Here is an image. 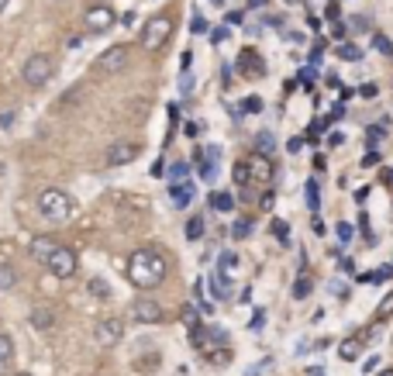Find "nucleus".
I'll return each mask as SVG.
<instances>
[{"mask_svg": "<svg viewBox=\"0 0 393 376\" xmlns=\"http://www.w3.org/2000/svg\"><path fill=\"white\" fill-rule=\"evenodd\" d=\"M104 3H107V0H104Z\"/></svg>", "mask_w": 393, "mask_h": 376, "instance_id": "52", "label": "nucleus"}, {"mask_svg": "<svg viewBox=\"0 0 393 376\" xmlns=\"http://www.w3.org/2000/svg\"><path fill=\"white\" fill-rule=\"evenodd\" d=\"M362 166H366V169L380 166V152H376V149H369V152H366V159H362Z\"/></svg>", "mask_w": 393, "mask_h": 376, "instance_id": "36", "label": "nucleus"}, {"mask_svg": "<svg viewBox=\"0 0 393 376\" xmlns=\"http://www.w3.org/2000/svg\"><path fill=\"white\" fill-rule=\"evenodd\" d=\"M218 269H221L228 280H231V276H235V269H238V259H235V252H221V263H218Z\"/></svg>", "mask_w": 393, "mask_h": 376, "instance_id": "26", "label": "nucleus"}, {"mask_svg": "<svg viewBox=\"0 0 393 376\" xmlns=\"http://www.w3.org/2000/svg\"><path fill=\"white\" fill-rule=\"evenodd\" d=\"M49 273L56 276V280H69V276H76V252L69 249V245H59L56 256L49 259Z\"/></svg>", "mask_w": 393, "mask_h": 376, "instance_id": "6", "label": "nucleus"}, {"mask_svg": "<svg viewBox=\"0 0 393 376\" xmlns=\"http://www.w3.org/2000/svg\"><path fill=\"white\" fill-rule=\"evenodd\" d=\"M211 208L221 211V215H228V211H235V197H231V194H211Z\"/></svg>", "mask_w": 393, "mask_h": 376, "instance_id": "22", "label": "nucleus"}, {"mask_svg": "<svg viewBox=\"0 0 393 376\" xmlns=\"http://www.w3.org/2000/svg\"><path fill=\"white\" fill-rule=\"evenodd\" d=\"M307 294H311V280L304 276V280H297V283H293V297H297V301H304Z\"/></svg>", "mask_w": 393, "mask_h": 376, "instance_id": "30", "label": "nucleus"}, {"mask_svg": "<svg viewBox=\"0 0 393 376\" xmlns=\"http://www.w3.org/2000/svg\"><path fill=\"white\" fill-rule=\"evenodd\" d=\"M338 59H345V62H359V59H362V49H359V45H352V42H341V45H338Z\"/></svg>", "mask_w": 393, "mask_h": 376, "instance_id": "24", "label": "nucleus"}, {"mask_svg": "<svg viewBox=\"0 0 393 376\" xmlns=\"http://www.w3.org/2000/svg\"><path fill=\"white\" fill-rule=\"evenodd\" d=\"M238 73H242V76H252V80H259V76L266 73V62H262V55L255 52V49H242V55H238Z\"/></svg>", "mask_w": 393, "mask_h": 376, "instance_id": "14", "label": "nucleus"}, {"mask_svg": "<svg viewBox=\"0 0 393 376\" xmlns=\"http://www.w3.org/2000/svg\"><path fill=\"white\" fill-rule=\"evenodd\" d=\"M166 269H169V263L159 249L142 245V249H135V252L128 256L124 276H128V283L138 287V290H156V287L166 280Z\"/></svg>", "mask_w": 393, "mask_h": 376, "instance_id": "1", "label": "nucleus"}, {"mask_svg": "<svg viewBox=\"0 0 393 376\" xmlns=\"http://www.w3.org/2000/svg\"><path fill=\"white\" fill-rule=\"evenodd\" d=\"M352 235H355V231H352V224H345V221H341V224H338V242H341V245H348V242H352Z\"/></svg>", "mask_w": 393, "mask_h": 376, "instance_id": "33", "label": "nucleus"}, {"mask_svg": "<svg viewBox=\"0 0 393 376\" xmlns=\"http://www.w3.org/2000/svg\"><path fill=\"white\" fill-rule=\"evenodd\" d=\"M114 10L111 3H97V7H90L87 10V28L94 31V35H101V31H107V28H114Z\"/></svg>", "mask_w": 393, "mask_h": 376, "instance_id": "8", "label": "nucleus"}, {"mask_svg": "<svg viewBox=\"0 0 393 376\" xmlns=\"http://www.w3.org/2000/svg\"><path fill=\"white\" fill-rule=\"evenodd\" d=\"M183 176H190V162H176V166H172V183L183 180Z\"/></svg>", "mask_w": 393, "mask_h": 376, "instance_id": "34", "label": "nucleus"}, {"mask_svg": "<svg viewBox=\"0 0 393 376\" xmlns=\"http://www.w3.org/2000/svg\"><path fill=\"white\" fill-rule=\"evenodd\" d=\"M3 7H7V0H0V10H3Z\"/></svg>", "mask_w": 393, "mask_h": 376, "instance_id": "49", "label": "nucleus"}, {"mask_svg": "<svg viewBox=\"0 0 393 376\" xmlns=\"http://www.w3.org/2000/svg\"><path fill=\"white\" fill-rule=\"evenodd\" d=\"M14 376H31V373H14Z\"/></svg>", "mask_w": 393, "mask_h": 376, "instance_id": "50", "label": "nucleus"}, {"mask_svg": "<svg viewBox=\"0 0 393 376\" xmlns=\"http://www.w3.org/2000/svg\"><path fill=\"white\" fill-rule=\"evenodd\" d=\"M273 231H276V238H280V242H286V224H283V221L273 224Z\"/></svg>", "mask_w": 393, "mask_h": 376, "instance_id": "44", "label": "nucleus"}, {"mask_svg": "<svg viewBox=\"0 0 393 376\" xmlns=\"http://www.w3.org/2000/svg\"><path fill=\"white\" fill-rule=\"evenodd\" d=\"M245 110H249V114H259V110H262V101H259V97H249V101H245Z\"/></svg>", "mask_w": 393, "mask_h": 376, "instance_id": "38", "label": "nucleus"}, {"mask_svg": "<svg viewBox=\"0 0 393 376\" xmlns=\"http://www.w3.org/2000/svg\"><path fill=\"white\" fill-rule=\"evenodd\" d=\"M373 45H376V49H380V52H383V55H393V45H390V38H387V35H380V31H376V35H373Z\"/></svg>", "mask_w": 393, "mask_h": 376, "instance_id": "31", "label": "nucleus"}, {"mask_svg": "<svg viewBox=\"0 0 393 376\" xmlns=\"http://www.w3.org/2000/svg\"><path fill=\"white\" fill-rule=\"evenodd\" d=\"M245 21V10H228V24H242Z\"/></svg>", "mask_w": 393, "mask_h": 376, "instance_id": "39", "label": "nucleus"}, {"mask_svg": "<svg viewBox=\"0 0 393 376\" xmlns=\"http://www.w3.org/2000/svg\"><path fill=\"white\" fill-rule=\"evenodd\" d=\"M52 324H56V311H52V308H35V311H31V328L49 331Z\"/></svg>", "mask_w": 393, "mask_h": 376, "instance_id": "17", "label": "nucleus"}, {"mask_svg": "<svg viewBox=\"0 0 393 376\" xmlns=\"http://www.w3.org/2000/svg\"><path fill=\"white\" fill-rule=\"evenodd\" d=\"M380 376H393V370H383V373H380Z\"/></svg>", "mask_w": 393, "mask_h": 376, "instance_id": "48", "label": "nucleus"}, {"mask_svg": "<svg viewBox=\"0 0 393 376\" xmlns=\"http://www.w3.org/2000/svg\"><path fill=\"white\" fill-rule=\"evenodd\" d=\"M362 345H366V338H362V335L338 342V359H345V363H355V359L362 356Z\"/></svg>", "mask_w": 393, "mask_h": 376, "instance_id": "16", "label": "nucleus"}, {"mask_svg": "<svg viewBox=\"0 0 393 376\" xmlns=\"http://www.w3.org/2000/svg\"><path fill=\"white\" fill-rule=\"evenodd\" d=\"M193 31H197V35H204V31H207V21H204V17H197V21H193Z\"/></svg>", "mask_w": 393, "mask_h": 376, "instance_id": "46", "label": "nucleus"}, {"mask_svg": "<svg viewBox=\"0 0 393 376\" xmlns=\"http://www.w3.org/2000/svg\"><path fill=\"white\" fill-rule=\"evenodd\" d=\"M166 318L163 314V308L156 304V301H135L131 304V321H138V324H159Z\"/></svg>", "mask_w": 393, "mask_h": 376, "instance_id": "10", "label": "nucleus"}, {"mask_svg": "<svg viewBox=\"0 0 393 376\" xmlns=\"http://www.w3.org/2000/svg\"><path fill=\"white\" fill-rule=\"evenodd\" d=\"M17 287V269L10 263H0V290H14Z\"/></svg>", "mask_w": 393, "mask_h": 376, "instance_id": "20", "label": "nucleus"}, {"mask_svg": "<svg viewBox=\"0 0 393 376\" xmlns=\"http://www.w3.org/2000/svg\"><path fill=\"white\" fill-rule=\"evenodd\" d=\"M245 162H249V176H252V183H269V180H273V159H269V156L252 152Z\"/></svg>", "mask_w": 393, "mask_h": 376, "instance_id": "13", "label": "nucleus"}, {"mask_svg": "<svg viewBox=\"0 0 393 376\" xmlns=\"http://www.w3.org/2000/svg\"><path fill=\"white\" fill-rule=\"evenodd\" d=\"M200 235H204V217H190V221H186V238L197 242Z\"/></svg>", "mask_w": 393, "mask_h": 376, "instance_id": "27", "label": "nucleus"}, {"mask_svg": "<svg viewBox=\"0 0 393 376\" xmlns=\"http://www.w3.org/2000/svg\"><path fill=\"white\" fill-rule=\"evenodd\" d=\"M390 314H393V294H387V297H383V304L376 308V321H387Z\"/></svg>", "mask_w": 393, "mask_h": 376, "instance_id": "29", "label": "nucleus"}, {"mask_svg": "<svg viewBox=\"0 0 393 376\" xmlns=\"http://www.w3.org/2000/svg\"><path fill=\"white\" fill-rule=\"evenodd\" d=\"M179 66H183V73H186V69L193 66V52H190V49H186V52L179 55Z\"/></svg>", "mask_w": 393, "mask_h": 376, "instance_id": "40", "label": "nucleus"}, {"mask_svg": "<svg viewBox=\"0 0 393 376\" xmlns=\"http://www.w3.org/2000/svg\"><path fill=\"white\" fill-rule=\"evenodd\" d=\"M87 290H90L97 301H107V297H111V287H107V280H101V276H94V280L87 283Z\"/></svg>", "mask_w": 393, "mask_h": 376, "instance_id": "21", "label": "nucleus"}, {"mask_svg": "<svg viewBox=\"0 0 393 376\" xmlns=\"http://www.w3.org/2000/svg\"><path fill=\"white\" fill-rule=\"evenodd\" d=\"M179 90H183V94H190V90H193V76H190V73L183 76V83H179Z\"/></svg>", "mask_w": 393, "mask_h": 376, "instance_id": "43", "label": "nucleus"}, {"mask_svg": "<svg viewBox=\"0 0 393 376\" xmlns=\"http://www.w3.org/2000/svg\"><path fill=\"white\" fill-rule=\"evenodd\" d=\"M214 3H221V0H214Z\"/></svg>", "mask_w": 393, "mask_h": 376, "instance_id": "51", "label": "nucleus"}, {"mask_svg": "<svg viewBox=\"0 0 393 376\" xmlns=\"http://www.w3.org/2000/svg\"><path fill=\"white\" fill-rule=\"evenodd\" d=\"M218 159H221V149H218V145H207V149H200V152L193 156V162L200 166V176H204L207 183L218 176Z\"/></svg>", "mask_w": 393, "mask_h": 376, "instance_id": "12", "label": "nucleus"}, {"mask_svg": "<svg viewBox=\"0 0 393 376\" xmlns=\"http://www.w3.org/2000/svg\"><path fill=\"white\" fill-rule=\"evenodd\" d=\"M211 294H214L218 301H228V276L221 269H214V276H211Z\"/></svg>", "mask_w": 393, "mask_h": 376, "instance_id": "19", "label": "nucleus"}, {"mask_svg": "<svg viewBox=\"0 0 393 376\" xmlns=\"http://www.w3.org/2000/svg\"><path fill=\"white\" fill-rule=\"evenodd\" d=\"M235 183L238 187H252V176H249V162H235Z\"/></svg>", "mask_w": 393, "mask_h": 376, "instance_id": "25", "label": "nucleus"}, {"mask_svg": "<svg viewBox=\"0 0 393 376\" xmlns=\"http://www.w3.org/2000/svg\"><path fill=\"white\" fill-rule=\"evenodd\" d=\"M300 80H304V87H311L314 83V69H300Z\"/></svg>", "mask_w": 393, "mask_h": 376, "instance_id": "42", "label": "nucleus"}, {"mask_svg": "<svg viewBox=\"0 0 393 376\" xmlns=\"http://www.w3.org/2000/svg\"><path fill=\"white\" fill-rule=\"evenodd\" d=\"M387 183H393V169H390V173H387Z\"/></svg>", "mask_w": 393, "mask_h": 376, "instance_id": "47", "label": "nucleus"}, {"mask_svg": "<svg viewBox=\"0 0 393 376\" xmlns=\"http://www.w3.org/2000/svg\"><path fill=\"white\" fill-rule=\"evenodd\" d=\"M169 35H172V17H169V14L152 17V21L142 28V49H149V52H159V49H163V45L169 42Z\"/></svg>", "mask_w": 393, "mask_h": 376, "instance_id": "4", "label": "nucleus"}, {"mask_svg": "<svg viewBox=\"0 0 393 376\" xmlns=\"http://www.w3.org/2000/svg\"><path fill=\"white\" fill-rule=\"evenodd\" d=\"M56 76V62L49 59V55L35 52L24 59V66H21V80L28 83V87H45L49 80Z\"/></svg>", "mask_w": 393, "mask_h": 376, "instance_id": "3", "label": "nucleus"}, {"mask_svg": "<svg viewBox=\"0 0 393 376\" xmlns=\"http://www.w3.org/2000/svg\"><path fill=\"white\" fill-rule=\"evenodd\" d=\"M183 324H186L190 331L200 328V324H197V304H186V308H183Z\"/></svg>", "mask_w": 393, "mask_h": 376, "instance_id": "28", "label": "nucleus"}, {"mask_svg": "<svg viewBox=\"0 0 393 376\" xmlns=\"http://www.w3.org/2000/svg\"><path fill=\"white\" fill-rule=\"evenodd\" d=\"M255 152L273 156V152H276V135H273V131H259V138H255Z\"/></svg>", "mask_w": 393, "mask_h": 376, "instance_id": "18", "label": "nucleus"}, {"mask_svg": "<svg viewBox=\"0 0 393 376\" xmlns=\"http://www.w3.org/2000/svg\"><path fill=\"white\" fill-rule=\"evenodd\" d=\"M138 152H142V145H135V142H114L104 152V162L107 166H128L131 159H138Z\"/></svg>", "mask_w": 393, "mask_h": 376, "instance_id": "9", "label": "nucleus"}, {"mask_svg": "<svg viewBox=\"0 0 393 376\" xmlns=\"http://www.w3.org/2000/svg\"><path fill=\"white\" fill-rule=\"evenodd\" d=\"M128 59H131V49H128V45H111L104 55L94 59V69L104 73V76H117V73L128 66Z\"/></svg>", "mask_w": 393, "mask_h": 376, "instance_id": "5", "label": "nucleus"}, {"mask_svg": "<svg viewBox=\"0 0 393 376\" xmlns=\"http://www.w3.org/2000/svg\"><path fill=\"white\" fill-rule=\"evenodd\" d=\"M225 38H228V31H225V28H218V31H211V42H218V45H221Z\"/></svg>", "mask_w": 393, "mask_h": 376, "instance_id": "45", "label": "nucleus"}, {"mask_svg": "<svg viewBox=\"0 0 393 376\" xmlns=\"http://www.w3.org/2000/svg\"><path fill=\"white\" fill-rule=\"evenodd\" d=\"M10 359H14V338L0 331V366H7Z\"/></svg>", "mask_w": 393, "mask_h": 376, "instance_id": "23", "label": "nucleus"}, {"mask_svg": "<svg viewBox=\"0 0 393 376\" xmlns=\"http://www.w3.org/2000/svg\"><path fill=\"white\" fill-rule=\"evenodd\" d=\"M94 338H97V345L114 349V345L124 338V321H121V318H104V321H97V328H94Z\"/></svg>", "mask_w": 393, "mask_h": 376, "instance_id": "7", "label": "nucleus"}, {"mask_svg": "<svg viewBox=\"0 0 393 376\" xmlns=\"http://www.w3.org/2000/svg\"><path fill=\"white\" fill-rule=\"evenodd\" d=\"M307 204H311V211H318V183L314 180L307 183Z\"/></svg>", "mask_w": 393, "mask_h": 376, "instance_id": "35", "label": "nucleus"}, {"mask_svg": "<svg viewBox=\"0 0 393 376\" xmlns=\"http://www.w3.org/2000/svg\"><path fill=\"white\" fill-rule=\"evenodd\" d=\"M193 194H197V187H193L190 180H176V183L169 187V201H172V208H186V204L193 201Z\"/></svg>", "mask_w": 393, "mask_h": 376, "instance_id": "15", "label": "nucleus"}, {"mask_svg": "<svg viewBox=\"0 0 393 376\" xmlns=\"http://www.w3.org/2000/svg\"><path fill=\"white\" fill-rule=\"evenodd\" d=\"M376 366H380V359H376V356H369V359H366V363H362V373H373V370H376Z\"/></svg>", "mask_w": 393, "mask_h": 376, "instance_id": "41", "label": "nucleus"}, {"mask_svg": "<svg viewBox=\"0 0 393 376\" xmlns=\"http://www.w3.org/2000/svg\"><path fill=\"white\" fill-rule=\"evenodd\" d=\"M383 135H387V131H383L380 124H373V128L366 131V138H369V145H380V142H383Z\"/></svg>", "mask_w": 393, "mask_h": 376, "instance_id": "32", "label": "nucleus"}, {"mask_svg": "<svg viewBox=\"0 0 393 376\" xmlns=\"http://www.w3.org/2000/svg\"><path fill=\"white\" fill-rule=\"evenodd\" d=\"M56 249H59V242L49 238V235H35L31 245H28V252H31V259H35L38 266H49V259L56 256Z\"/></svg>", "mask_w": 393, "mask_h": 376, "instance_id": "11", "label": "nucleus"}, {"mask_svg": "<svg viewBox=\"0 0 393 376\" xmlns=\"http://www.w3.org/2000/svg\"><path fill=\"white\" fill-rule=\"evenodd\" d=\"M249 231H252V224H249V221H238V224H235V238H245Z\"/></svg>", "mask_w": 393, "mask_h": 376, "instance_id": "37", "label": "nucleus"}, {"mask_svg": "<svg viewBox=\"0 0 393 376\" xmlns=\"http://www.w3.org/2000/svg\"><path fill=\"white\" fill-rule=\"evenodd\" d=\"M35 208H38V215L42 217H49V221L62 224V221H69V215H73V197H69L66 190H59V187H49V190H42V194H38Z\"/></svg>", "mask_w": 393, "mask_h": 376, "instance_id": "2", "label": "nucleus"}]
</instances>
